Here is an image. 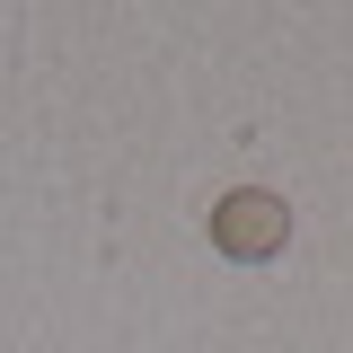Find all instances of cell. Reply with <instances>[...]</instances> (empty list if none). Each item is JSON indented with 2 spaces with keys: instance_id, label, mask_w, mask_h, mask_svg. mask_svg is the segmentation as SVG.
<instances>
[{
  "instance_id": "1",
  "label": "cell",
  "mask_w": 353,
  "mask_h": 353,
  "mask_svg": "<svg viewBox=\"0 0 353 353\" xmlns=\"http://www.w3.org/2000/svg\"><path fill=\"white\" fill-rule=\"evenodd\" d=\"M283 239H292V212H283V194H265V185H239V194H221V203H212V248H221V256L256 265V256H274Z\"/></svg>"
}]
</instances>
